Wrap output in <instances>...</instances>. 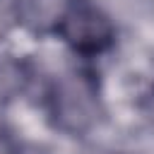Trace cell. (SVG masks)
Returning <instances> with one entry per match:
<instances>
[{"mask_svg":"<svg viewBox=\"0 0 154 154\" xmlns=\"http://www.w3.org/2000/svg\"><path fill=\"white\" fill-rule=\"evenodd\" d=\"M51 31L82 60H94L116 43V26L96 0H65Z\"/></svg>","mask_w":154,"mask_h":154,"instance_id":"6da1fadb","label":"cell"},{"mask_svg":"<svg viewBox=\"0 0 154 154\" xmlns=\"http://www.w3.org/2000/svg\"><path fill=\"white\" fill-rule=\"evenodd\" d=\"M0 154H19V147L12 140V135H7L2 130H0Z\"/></svg>","mask_w":154,"mask_h":154,"instance_id":"7a4b0ae2","label":"cell"}]
</instances>
